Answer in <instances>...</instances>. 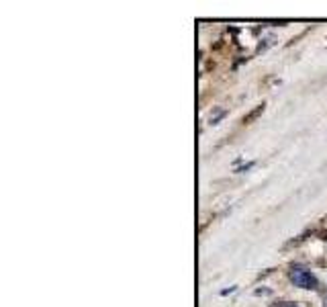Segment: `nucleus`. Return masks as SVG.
<instances>
[{
    "mask_svg": "<svg viewBox=\"0 0 327 307\" xmlns=\"http://www.w3.org/2000/svg\"><path fill=\"white\" fill-rule=\"evenodd\" d=\"M274 307H296V305H294V303H286V301H284V303H278V305H274Z\"/></svg>",
    "mask_w": 327,
    "mask_h": 307,
    "instance_id": "obj_2",
    "label": "nucleus"
},
{
    "mask_svg": "<svg viewBox=\"0 0 327 307\" xmlns=\"http://www.w3.org/2000/svg\"><path fill=\"white\" fill-rule=\"evenodd\" d=\"M288 279L292 281L294 287H301V289H317V276L313 272H309L307 268H301V266H294L290 268L288 272Z\"/></svg>",
    "mask_w": 327,
    "mask_h": 307,
    "instance_id": "obj_1",
    "label": "nucleus"
}]
</instances>
